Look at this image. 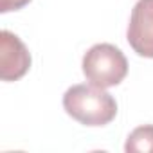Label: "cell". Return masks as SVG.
<instances>
[{
	"label": "cell",
	"mask_w": 153,
	"mask_h": 153,
	"mask_svg": "<svg viewBox=\"0 0 153 153\" xmlns=\"http://www.w3.org/2000/svg\"><path fill=\"white\" fill-rule=\"evenodd\" d=\"M126 153H153V124L135 128L124 144Z\"/></svg>",
	"instance_id": "cell-5"
},
{
	"label": "cell",
	"mask_w": 153,
	"mask_h": 153,
	"mask_svg": "<svg viewBox=\"0 0 153 153\" xmlns=\"http://www.w3.org/2000/svg\"><path fill=\"white\" fill-rule=\"evenodd\" d=\"M31 0H0V13H11L25 7Z\"/></svg>",
	"instance_id": "cell-6"
},
{
	"label": "cell",
	"mask_w": 153,
	"mask_h": 153,
	"mask_svg": "<svg viewBox=\"0 0 153 153\" xmlns=\"http://www.w3.org/2000/svg\"><path fill=\"white\" fill-rule=\"evenodd\" d=\"M31 68V52L25 43L11 31L0 33V78L2 81H18Z\"/></svg>",
	"instance_id": "cell-3"
},
{
	"label": "cell",
	"mask_w": 153,
	"mask_h": 153,
	"mask_svg": "<svg viewBox=\"0 0 153 153\" xmlns=\"http://www.w3.org/2000/svg\"><path fill=\"white\" fill-rule=\"evenodd\" d=\"M126 40L139 56L153 59V0H137L130 15Z\"/></svg>",
	"instance_id": "cell-4"
},
{
	"label": "cell",
	"mask_w": 153,
	"mask_h": 153,
	"mask_svg": "<svg viewBox=\"0 0 153 153\" xmlns=\"http://www.w3.org/2000/svg\"><path fill=\"white\" fill-rule=\"evenodd\" d=\"M83 74L88 83L112 88L117 87L128 74V59L123 51L112 43H96L92 45L81 61Z\"/></svg>",
	"instance_id": "cell-2"
},
{
	"label": "cell",
	"mask_w": 153,
	"mask_h": 153,
	"mask_svg": "<svg viewBox=\"0 0 153 153\" xmlns=\"http://www.w3.org/2000/svg\"><path fill=\"white\" fill-rule=\"evenodd\" d=\"M63 108L74 121L85 126H106L117 115V103L112 94L92 83L70 87L63 94Z\"/></svg>",
	"instance_id": "cell-1"
}]
</instances>
